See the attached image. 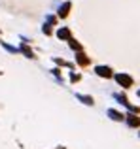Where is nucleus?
<instances>
[{
    "mask_svg": "<svg viewBox=\"0 0 140 149\" xmlns=\"http://www.w3.org/2000/svg\"><path fill=\"white\" fill-rule=\"evenodd\" d=\"M114 98H116V100H119V102H121L123 106H127V108H131V104L127 102V96H125V95H121V93H116V95H114Z\"/></svg>",
    "mask_w": 140,
    "mask_h": 149,
    "instance_id": "nucleus-8",
    "label": "nucleus"
},
{
    "mask_svg": "<svg viewBox=\"0 0 140 149\" xmlns=\"http://www.w3.org/2000/svg\"><path fill=\"white\" fill-rule=\"evenodd\" d=\"M70 6H72L70 2H64L63 6L59 8V17H66V15H68V11H70Z\"/></svg>",
    "mask_w": 140,
    "mask_h": 149,
    "instance_id": "nucleus-4",
    "label": "nucleus"
},
{
    "mask_svg": "<svg viewBox=\"0 0 140 149\" xmlns=\"http://www.w3.org/2000/svg\"><path fill=\"white\" fill-rule=\"evenodd\" d=\"M138 96H140V91H138Z\"/></svg>",
    "mask_w": 140,
    "mask_h": 149,
    "instance_id": "nucleus-15",
    "label": "nucleus"
},
{
    "mask_svg": "<svg viewBox=\"0 0 140 149\" xmlns=\"http://www.w3.org/2000/svg\"><path fill=\"white\" fill-rule=\"evenodd\" d=\"M21 51H23V53H25V55H27L29 58H34V53H32V49H29V47H27L25 44L21 45Z\"/></svg>",
    "mask_w": 140,
    "mask_h": 149,
    "instance_id": "nucleus-10",
    "label": "nucleus"
},
{
    "mask_svg": "<svg viewBox=\"0 0 140 149\" xmlns=\"http://www.w3.org/2000/svg\"><path fill=\"white\" fill-rule=\"evenodd\" d=\"M127 125L129 127H140V117H136L134 113H129L127 115Z\"/></svg>",
    "mask_w": 140,
    "mask_h": 149,
    "instance_id": "nucleus-3",
    "label": "nucleus"
},
{
    "mask_svg": "<svg viewBox=\"0 0 140 149\" xmlns=\"http://www.w3.org/2000/svg\"><path fill=\"white\" fill-rule=\"evenodd\" d=\"M95 72L100 77H112V68H108V66H97Z\"/></svg>",
    "mask_w": 140,
    "mask_h": 149,
    "instance_id": "nucleus-2",
    "label": "nucleus"
},
{
    "mask_svg": "<svg viewBox=\"0 0 140 149\" xmlns=\"http://www.w3.org/2000/svg\"><path fill=\"white\" fill-rule=\"evenodd\" d=\"M76 61H78V64H80V66H87L89 64V58L85 57L83 53H78L76 55Z\"/></svg>",
    "mask_w": 140,
    "mask_h": 149,
    "instance_id": "nucleus-7",
    "label": "nucleus"
},
{
    "mask_svg": "<svg viewBox=\"0 0 140 149\" xmlns=\"http://www.w3.org/2000/svg\"><path fill=\"white\" fill-rule=\"evenodd\" d=\"M68 44H70V47H72L74 51H80V49H81V45L78 44L76 40H72V38H70V40H68Z\"/></svg>",
    "mask_w": 140,
    "mask_h": 149,
    "instance_id": "nucleus-12",
    "label": "nucleus"
},
{
    "mask_svg": "<svg viewBox=\"0 0 140 149\" xmlns=\"http://www.w3.org/2000/svg\"><path fill=\"white\" fill-rule=\"evenodd\" d=\"M57 36H59L61 40H70V30L63 26V29H59V30H57Z\"/></svg>",
    "mask_w": 140,
    "mask_h": 149,
    "instance_id": "nucleus-6",
    "label": "nucleus"
},
{
    "mask_svg": "<svg viewBox=\"0 0 140 149\" xmlns=\"http://www.w3.org/2000/svg\"><path fill=\"white\" fill-rule=\"evenodd\" d=\"M44 34H51V29H49V25H44Z\"/></svg>",
    "mask_w": 140,
    "mask_h": 149,
    "instance_id": "nucleus-13",
    "label": "nucleus"
},
{
    "mask_svg": "<svg viewBox=\"0 0 140 149\" xmlns=\"http://www.w3.org/2000/svg\"><path fill=\"white\" fill-rule=\"evenodd\" d=\"M138 136H140V134H138Z\"/></svg>",
    "mask_w": 140,
    "mask_h": 149,
    "instance_id": "nucleus-16",
    "label": "nucleus"
},
{
    "mask_svg": "<svg viewBox=\"0 0 140 149\" xmlns=\"http://www.w3.org/2000/svg\"><path fill=\"white\" fill-rule=\"evenodd\" d=\"M116 81H118L121 87H125V89L133 85V77L127 76V74H116Z\"/></svg>",
    "mask_w": 140,
    "mask_h": 149,
    "instance_id": "nucleus-1",
    "label": "nucleus"
},
{
    "mask_svg": "<svg viewBox=\"0 0 140 149\" xmlns=\"http://www.w3.org/2000/svg\"><path fill=\"white\" fill-rule=\"evenodd\" d=\"M76 98L81 100L83 104H87V106H93V98H91V96H87V95H76Z\"/></svg>",
    "mask_w": 140,
    "mask_h": 149,
    "instance_id": "nucleus-9",
    "label": "nucleus"
},
{
    "mask_svg": "<svg viewBox=\"0 0 140 149\" xmlns=\"http://www.w3.org/2000/svg\"><path fill=\"white\" fill-rule=\"evenodd\" d=\"M0 45H2L4 49H8L10 53H17V51H21V49H17V47H11V45H8L6 42H0Z\"/></svg>",
    "mask_w": 140,
    "mask_h": 149,
    "instance_id": "nucleus-11",
    "label": "nucleus"
},
{
    "mask_svg": "<svg viewBox=\"0 0 140 149\" xmlns=\"http://www.w3.org/2000/svg\"><path fill=\"white\" fill-rule=\"evenodd\" d=\"M70 79H72V81H78V79H80V76H78V74H72V76H70Z\"/></svg>",
    "mask_w": 140,
    "mask_h": 149,
    "instance_id": "nucleus-14",
    "label": "nucleus"
},
{
    "mask_svg": "<svg viewBox=\"0 0 140 149\" xmlns=\"http://www.w3.org/2000/svg\"><path fill=\"white\" fill-rule=\"evenodd\" d=\"M108 115H110V119H114V121H123L125 119V115H121V113L116 111V109H108Z\"/></svg>",
    "mask_w": 140,
    "mask_h": 149,
    "instance_id": "nucleus-5",
    "label": "nucleus"
}]
</instances>
